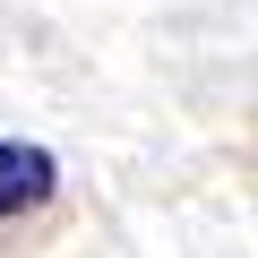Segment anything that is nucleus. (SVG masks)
<instances>
[{"label": "nucleus", "mask_w": 258, "mask_h": 258, "mask_svg": "<svg viewBox=\"0 0 258 258\" xmlns=\"http://www.w3.org/2000/svg\"><path fill=\"white\" fill-rule=\"evenodd\" d=\"M52 181H60V164H52L43 147L0 138V224H9V215H35V207L52 198Z\"/></svg>", "instance_id": "f257e3e1"}]
</instances>
